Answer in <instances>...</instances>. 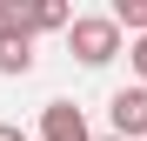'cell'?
Here are the masks:
<instances>
[{
	"instance_id": "obj_1",
	"label": "cell",
	"mask_w": 147,
	"mask_h": 141,
	"mask_svg": "<svg viewBox=\"0 0 147 141\" xmlns=\"http://www.w3.org/2000/svg\"><path fill=\"white\" fill-rule=\"evenodd\" d=\"M67 47H74L80 67H107V61H120V27H114L107 14H74Z\"/></svg>"
},
{
	"instance_id": "obj_2",
	"label": "cell",
	"mask_w": 147,
	"mask_h": 141,
	"mask_svg": "<svg viewBox=\"0 0 147 141\" xmlns=\"http://www.w3.org/2000/svg\"><path fill=\"white\" fill-rule=\"evenodd\" d=\"M107 121H114L120 141H140V134H147V87H140V81H134V87H114Z\"/></svg>"
},
{
	"instance_id": "obj_3",
	"label": "cell",
	"mask_w": 147,
	"mask_h": 141,
	"mask_svg": "<svg viewBox=\"0 0 147 141\" xmlns=\"http://www.w3.org/2000/svg\"><path fill=\"white\" fill-rule=\"evenodd\" d=\"M40 141H94V128L74 101H47L40 108Z\"/></svg>"
},
{
	"instance_id": "obj_4",
	"label": "cell",
	"mask_w": 147,
	"mask_h": 141,
	"mask_svg": "<svg viewBox=\"0 0 147 141\" xmlns=\"http://www.w3.org/2000/svg\"><path fill=\"white\" fill-rule=\"evenodd\" d=\"M0 74H34V40L0 34Z\"/></svg>"
},
{
	"instance_id": "obj_5",
	"label": "cell",
	"mask_w": 147,
	"mask_h": 141,
	"mask_svg": "<svg viewBox=\"0 0 147 141\" xmlns=\"http://www.w3.org/2000/svg\"><path fill=\"white\" fill-rule=\"evenodd\" d=\"M0 34L34 40V0H0Z\"/></svg>"
},
{
	"instance_id": "obj_6",
	"label": "cell",
	"mask_w": 147,
	"mask_h": 141,
	"mask_svg": "<svg viewBox=\"0 0 147 141\" xmlns=\"http://www.w3.org/2000/svg\"><path fill=\"white\" fill-rule=\"evenodd\" d=\"M74 14L60 7V0H34V34H67Z\"/></svg>"
},
{
	"instance_id": "obj_7",
	"label": "cell",
	"mask_w": 147,
	"mask_h": 141,
	"mask_svg": "<svg viewBox=\"0 0 147 141\" xmlns=\"http://www.w3.org/2000/svg\"><path fill=\"white\" fill-rule=\"evenodd\" d=\"M107 20H114V27L127 34V40H140V34H147V0H120V7H114Z\"/></svg>"
},
{
	"instance_id": "obj_8",
	"label": "cell",
	"mask_w": 147,
	"mask_h": 141,
	"mask_svg": "<svg viewBox=\"0 0 147 141\" xmlns=\"http://www.w3.org/2000/svg\"><path fill=\"white\" fill-rule=\"evenodd\" d=\"M127 67H134L140 87H147V34H140V40H127Z\"/></svg>"
},
{
	"instance_id": "obj_9",
	"label": "cell",
	"mask_w": 147,
	"mask_h": 141,
	"mask_svg": "<svg viewBox=\"0 0 147 141\" xmlns=\"http://www.w3.org/2000/svg\"><path fill=\"white\" fill-rule=\"evenodd\" d=\"M0 141H27V134H20V128H13V121H0Z\"/></svg>"
},
{
	"instance_id": "obj_10",
	"label": "cell",
	"mask_w": 147,
	"mask_h": 141,
	"mask_svg": "<svg viewBox=\"0 0 147 141\" xmlns=\"http://www.w3.org/2000/svg\"><path fill=\"white\" fill-rule=\"evenodd\" d=\"M94 141H120V134H94Z\"/></svg>"
}]
</instances>
